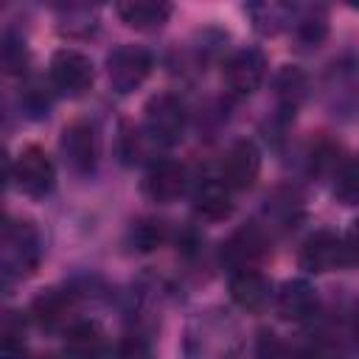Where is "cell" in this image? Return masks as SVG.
Instances as JSON below:
<instances>
[{"instance_id":"cell-5","label":"cell","mask_w":359,"mask_h":359,"mask_svg":"<svg viewBox=\"0 0 359 359\" xmlns=\"http://www.w3.org/2000/svg\"><path fill=\"white\" fill-rule=\"evenodd\" d=\"M151 73V53L140 45H118L107 56V79L109 87L121 95L135 93Z\"/></svg>"},{"instance_id":"cell-11","label":"cell","mask_w":359,"mask_h":359,"mask_svg":"<svg viewBox=\"0 0 359 359\" xmlns=\"http://www.w3.org/2000/svg\"><path fill=\"white\" fill-rule=\"evenodd\" d=\"M62 157L76 174H90L98 163V135L90 123L76 121L62 132Z\"/></svg>"},{"instance_id":"cell-25","label":"cell","mask_w":359,"mask_h":359,"mask_svg":"<svg viewBox=\"0 0 359 359\" xmlns=\"http://www.w3.org/2000/svg\"><path fill=\"white\" fill-rule=\"evenodd\" d=\"M300 359H345L342 348L331 339H311L303 351H300Z\"/></svg>"},{"instance_id":"cell-17","label":"cell","mask_w":359,"mask_h":359,"mask_svg":"<svg viewBox=\"0 0 359 359\" xmlns=\"http://www.w3.org/2000/svg\"><path fill=\"white\" fill-rule=\"evenodd\" d=\"M115 11L129 28L154 31L163 22H168L174 8H171V3H160V0H126V3H118Z\"/></svg>"},{"instance_id":"cell-26","label":"cell","mask_w":359,"mask_h":359,"mask_svg":"<svg viewBox=\"0 0 359 359\" xmlns=\"http://www.w3.org/2000/svg\"><path fill=\"white\" fill-rule=\"evenodd\" d=\"M115 356L118 359H151V348L143 337H126V339H121Z\"/></svg>"},{"instance_id":"cell-14","label":"cell","mask_w":359,"mask_h":359,"mask_svg":"<svg viewBox=\"0 0 359 359\" xmlns=\"http://www.w3.org/2000/svg\"><path fill=\"white\" fill-rule=\"evenodd\" d=\"M230 297L244 311H261L272 300V283L258 269H236L230 275Z\"/></svg>"},{"instance_id":"cell-10","label":"cell","mask_w":359,"mask_h":359,"mask_svg":"<svg viewBox=\"0 0 359 359\" xmlns=\"http://www.w3.org/2000/svg\"><path fill=\"white\" fill-rule=\"evenodd\" d=\"M266 79V59L258 48H241L224 62V81L230 93L250 95L255 93Z\"/></svg>"},{"instance_id":"cell-28","label":"cell","mask_w":359,"mask_h":359,"mask_svg":"<svg viewBox=\"0 0 359 359\" xmlns=\"http://www.w3.org/2000/svg\"><path fill=\"white\" fill-rule=\"evenodd\" d=\"M0 227H3V213H0Z\"/></svg>"},{"instance_id":"cell-15","label":"cell","mask_w":359,"mask_h":359,"mask_svg":"<svg viewBox=\"0 0 359 359\" xmlns=\"http://www.w3.org/2000/svg\"><path fill=\"white\" fill-rule=\"evenodd\" d=\"M194 213L205 222H222L233 213V191L222 180H205L194 191Z\"/></svg>"},{"instance_id":"cell-1","label":"cell","mask_w":359,"mask_h":359,"mask_svg":"<svg viewBox=\"0 0 359 359\" xmlns=\"http://www.w3.org/2000/svg\"><path fill=\"white\" fill-rule=\"evenodd\" d=\"M42 258V236L28 222L0 227V278L20 280L36 269Z\"/></svg>"},{"instance_id":"cell-23","label":"cell","mask_w":359,"mask_h":359,"mask_svg":"<svg viewBox=\"0 0 359 359\" xmlns=\"http://www.w3.org/2000/svg\"><path fill=\"white\" fill-rule=\"evenodd\" d=\"M303 90H306V81H303L300 70H294V67L280 70V76H278V93L286 101V109H294L297 107V101L303 98Z\"/></svg>"},{"instance_id":"cell-6","label":"cell","mask_w":359,"mask_h":359,"mask_svg":"<svg viewBox=\"0 0 359 359\" xmlns=\"http://www.w3.org/2000/svg\"><path fill=\"white\" fill-rule=\"evenodd\" d=\"M14 180L28 196H48L56 185V165L39 146H25L14 160Z\"/></svg>"},{"instance_id":"cell-13","label":"cell","mask_w":359,"mask_h":359,"mask_svg":"<svg viewBox=\"0 0 359 359\" xmlns=\"http://www.w3.org/2000/svg\"><path fill=\"white\" fill-rule=\"evenodd\" d=\"M266 252V236L261 227L255 224H247L241 230H236L227 241H224V250H222V258L233 266V269H252V264L258 258H264Z\"/></svg>"},{"instance_id":"cell-12","label":"cell","mask_w":359,"mask_h":359,"mask_svg":"<svg viewBox=\"0 0 359 359\" xmlns=\"http://www.w3.org/2000/svg\"><path fill=\"white\" fill-rule=\"evenodd\" d=\"M275 309L289 323H306L317 311V289L309 280H286L275 294Z\"/></svg>"},{"instance_id":"cell-22","label":"cell","mask_w":359,"mask_h":359,"mask_svg":"<svg viewBox=\"0 0 359 359\" xmlns=\"http://www.w3.org/2000/svg\"><path fill=\"white\" fill-rule=\"evenodd\" d=\"M294 31H297V36H300L303 42L317 45V42L325 36V31H328V25H325V14H323L320 8H309V11L294 22Z\"/></svg>"},{"instance_id":"cell-19","label":"cell","mask_w":359,"mask_h":359,"mask_svg":"<svg viewBox=\"0 0 359 359\" xmlns=\"http://www.w3.org/2000/svg\"><path fill=\"white\" fill-rule=\"evenodd\" d=\"M168 238V227L160 219H140L129 227V244L137 252H151Z\"/></svg>"},{"instance_id":"cell-4","label":"cell","mask_w":359,"mask_h":359,"mask_svg":"<svg viewBox=\"0 0 359 359\" xmlns=\"http://www.w3.org/2000/svg\"><path fill=\"white\" fill-rule=\"evenodd\" d=\"M48 79L50 87L62 95H84L93 81H95V65L90 56H84L76 48H62L50 56V67H48Z\"/></svg>"},{"instance_id":"cell-27","label":"cell","mask_w":359,"mask_h":359,"mask_svg":"<svg viewBox=\"0 0 359 359\" xmlns=\"http://www.w3.org/2000/svg\"><path fill=\"white\" fill-rule=\"evenodd\" d=\"M11 171H14V163L8 160V154H6V149L0 146V191L6 188V182H8V177H11Z\"/></svg>"},{"instance_id":"cell-16","label":"cell","mask_w":359,"mask_h":359,"mask_svg":"<svg viewBox=\"0 0 359 359\" xmlns=\"http://www.w3.org/2000/svg\"><path fill=\"white\" fill-rule=\"evenodd\" d=\"M107 351V334L98 323L79 320L65 331V353L70 359H101Z\"/></svg>"},{"instance_id":"cell-8","label":"cell","mask_w":359,"mask_h":359,"mask_svg":"<svg viewBox=\"0 0 359 359\" xmlns=\"http://www.w3.org/2000/svg\"><path fill=\"white\" fill-rule=\"evenodd\" d=\"M261 174V151L252 140H238L227 149L224 160H222V182L230 191H247L255 185Z\"/></svg>"},{"instance_id":"cell-3","label":"cell","mask_w":359,"mask_h":359,"mask_svg":"<svg viewBox=\"0 0 359 359\" xmlns=\"http://www.w3.org/2000/svg\"><path fill=\"white\" fill-rule=\"evenodd\" d=\"M143 126L154 143H163V146L180 143L188 129L185 101L174 93H157L154 98H149V104L143 109Z\"/></svg>"},{"instance_id":"cell-18","label":"cell","mask_w":359,"mask_h":359,"mask_svg":"<svg viewBox=\"0 0 359 359\" xmlns=\"http://www.w3.org/2000/svg\"><path fill=\"white\" fill-rule=\"evenodd\" d=\"M28 345V320L22 311L0 314V359H22Z\"/></svg>"},{"instance_id":"cell-2","label":"cell","mask_w":359,"mask_h":359,"mask_svg":"<svg viewBox=\"0 0 359 359\" xmlns=\"http://www.w3.org/2000/svg\"><path fill=\"white\" fill-rule=\"evenodd\" d=\"M351 264H353L351 236H339V233H331V230H317L300 247V266L306 272L323 275V272L348 269Z\"/></svg>"},{"instance_id":"cell-7","label":"cell","mask_w":359,"mask_h":359,"mask_svg":"<svg viewBox=\"0 0 359 359\" xmlns=\"http://www.w3.org/2000/svg\"><path fill=\"white\" fill-rule=\"evenodd\" d=\"M188 188V171L180 160H154L146 174H143V194L151 199V202H160V205H168V202H177Z\"/></svg>"},{"instance_id":"cell-20","label":"cell","mask_w":359,"mask_h":359,"mask_svg":"<svg viewBox=\"0 0 359 359\" xmlns=\"http://www.w3.org/2000/svg\"><path fill=\"white\" fill-rule=\"evenodd\" d=\"M250 14H252L255 28H258L261 34H278V31L289 22V17H292L294 11H292L289 6H283V3H264V6H252Z\"/></svg>"},{"instance_id":"cell-24","label":"cell","mask_w":359,"mask_h":359,"mask_svg":"<svg viewBox=\"0 0 359 359\" xmlns=\"http://www.w3.org/2000/svg\"><path fill=\"white\" fill-rule=\"evenodd\" d=\"M118 157L123 165H135L140 157H143V140H140V132L135 126H121V135H118Z\"/></svg>"},{"instance_id":"cell-21","label":"cell","mask_w":359,"mask_h":359,"mask_svg":"<svg viewBox=\"0 0 359 359\" xmlns=\"http://www.w3.org/2000/svg\"><path fill=\"white\" fill-rule=\"evenodd\" d=\"M334 191H337L339 202H345V205L356 202V196H359V171H356V163L351 157H345V163L334 171Z\"/></svg>"},{"instance_id":"cell-9","label":"cell","mask_w":359,"mask_h":359,"mask_svg":"<svg viewBox=\"0 0 359 359\" xmlns=\"http://www.w3.org/2000/svg\"><path fill=\"white\" fill-rule=\"evenodd\" d=\"M76 314V294L70 289H45L31 303V320L45 331H67Z\"/></svg>"}]
</instances>
